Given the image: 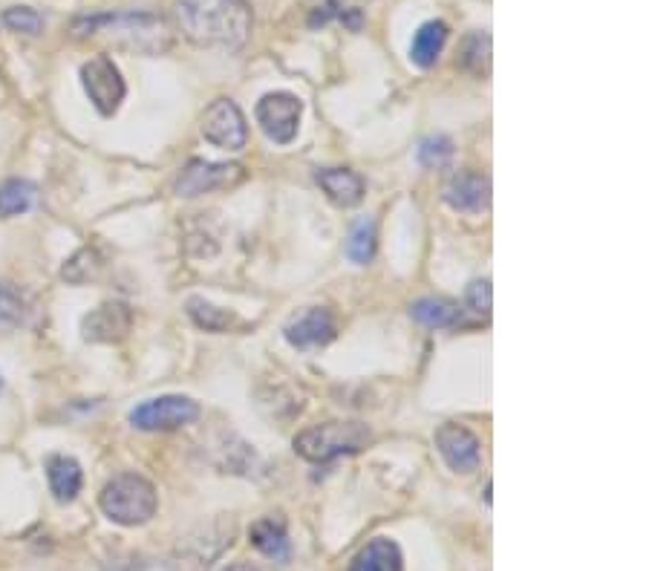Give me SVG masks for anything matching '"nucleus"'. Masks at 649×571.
I'll use <instances>...</instances> for the list:
<instances>
[{
    "instance_id": "1",
    "label": "nucleus",
    "mask_w": 649,
    "mask_h": 571,
    "mask_svg": "<svg viewBox=\"0 0 649 571\" xmlns=\"http://www.w3.org/2000/svg\"><path fill=\"white\" fill-rule=\"evenodd\" d=\"M183 36L197 47L237 52L252 36V9L246 0H177Z\"/></svg>"
},
{
    "instance_id": "2",
    "label": "nucleus",
    "mask_w": 649,
    "mask_h": 571,
    "mask_svg": "<svg viewBox=\"0 0 649 571\" xmlns=\"http://www.w3.org/2000/svg\"><path fill=\"white\" fill-rule=\"evenodd\" d=\"M72 36L78 41L87 38H105L121 50L145 52V56H159L170 50V27L165 18L150 12H116V14H92V18H78L72 27Z\"/></svg>"
},
{
    "instance_id": "3",
    "label": "nucleus",
    "mask_w": 649,
    "mask_h": 571,
    "mask_svg": "<svg viewBox=\"0 0 649 571\" xmlns=\"http://www.w3.org/2000/svg\"><path fill=\"white\" fill-rule=\"evenodd\" d=\"M99 505L107 520L134 529V525H145L156 514L159 500H156V488L145 476L121 473L114 482H107L99 496Z\"/></svg>"
},
{
    "instance_id": "4",
    "label": "nucleus",
    "mask_w": 649,
    "mask_h": 571,
    "mask_svg": "<svg viewBox=\"0 0 649 571\" xmlns=\"http://www.w3.org/2000/svg\"><path fill=\"white\" fill-rule=\"evenodd\" d=\"M370 431L358 422H330L309 427L295 439V451L309 462H330L335 456L361 453L370 444Z\"/></svg>"
},
{
    "instance_id": "5",
    "label": "nucleus",
    "mask_w": 649,
    "mask_h": 571,
    "mask_svg": "<svg viewBox=\"0 0 649 571\" xmlns=\"http://www.w3.org/2000/svg\"><path fill=\"white\" fill-rule=\"evenodd\" d=\"M199 419V404L188 395H159L136 404L130 424L139 431H179Z\"/></svg>"
},
{
    "instance_id": "6",
    "label": "nucleus",
    "mask_w": 649,
    "mask_h": 571,
    "mask_svg": "<svg viewBox=\"0 0 649 571\" xmlns=\"http://www.w3.org/2000/svg\"><path fill=\"white\" fill-rule=\"evenodd\" d=\"M81 85H85L92 107H96L101 116H114L116 110H119L121 101H125V92H128L119 67L114 63V58L107 56L90 58V61L81 67Z\"/></svg>"
},
{
    "instance_id": "7",
    "label": "nucleus",
    "mask_w": 649,
    "mask_h": 571,
    "mask_svg": "<svg viewBox=\"0 0 649 571\" xmlns=\"http://www.w3.org/2000/svg\"><path fill=\"white\" fill-rule=\"evenodd\" d=\"M301 114L304 105L292 92H266L257 101V125L263 127V134L277 145H289L297 136V125H301Z\"/></svg>"
},
{
    "instance_id": "8",
    "label": "nucleus",
    "mask_w": 649,
    "mask_h": 571,
    "mask_svg": "<svg viewBox=\"0 0 649 571\" xmlns=\"http://www.w3.org/2000/svg\"><path fill=\"white\" fill-rule=\"evenodd\" d=\"M243 179H246V170L240 165L191 159L177 177V194L179 197H203V194H212V190L234 188Z\"/></svg>"
},
{
    "instance_id": "9",
    "label": "nucleus",
    "mask_w": 649,
    "mask_h": 571,
    "mask_svg": "<svg viewBox=\"0 0 649 571\" xmlns=\"http://www.w3.org/2000/svg\"><path fill=\"white\" fill-rule=\"evenodd\" d=\"M203 136L214 148L243 150L248 141L246 116L232 99H217L203 116Z\"/></svg>"
},
{
    "instance_id": "10",
    "label": "nucleus",
    "mask_w": 649,
    "mask_h": 571,
    "mask_svg": "<svg viewBox=\"0 0 649 571\" xmlns=\"http://www.w3.org/2000/svg\"><path fill=\"white\" fill-rule=\"evenodd\" d=\"M436 447L439 453H442V459L448 462V467L456 473H473L482 462L480 439L456 422H448L439 427Z\"/></svg>"
},
{
    "instance_id": "11",
    "label": "nucleus",
    "mask_w": 649,
    "mask_h": 571,
    "mask_svg": "<svg viewBox=\"0 0 649 571\" xmlns=\"http://www.w3.org/2000/svg\"><path fill=\"white\" fill-rule=\"evenodd\" d=\"M130 326H134V312L125 304H119V301L96 306L81 321L85 341H92V344H119V341H125L130 335Z\"/></svg>"
},
{
    "instance_id": "12",
    "label": "nucleus",
    "mask_w": 649,
    "mask_h": 571,
    "mask_svg": "<svg viewBox=\"0 0 649 571\" xmlns=\"http://www.w3.org/2000/svg\"><path fill=\"white\" fill-rule=\"evenodd\" d=\"M445 203L451 205L453 211L462 214L485 211L488 203H491V183H488V177L471 174V170L453 174L445 185Z\"/></svg>"
},
{
    "instance_id": "13",
    "label": "nucleus",
    "mask_w": 649,
    "mask_h": 571,
    "mask_svg": "<svg viewBox=\"0 0 649 571\" xmlns=\"http://www.w3.org/2000/svg\"><path fill=\"white\" fill-rule=\"evenodd\" d=\"M338 335V324L326 309H309L304 315H297L289 326H286V341L297 350H315V346H326Z\"/></svg>"
},
{
    "instance_id": "14",
    "label": "nucleus",
    "mask_w": 649,
    "mask_h": 571,
    "mask_svg": "<svg viewBox=\"0 0 649 571\" xmlns=\"http://www.w3.org/2000/svg\"><path fill=\"white\" fill-rule=\"evenodd\" d=\"M248 536H252V545L257 551H263L268 560L289 563V531H286V520L283 516H266V520L255 522Z\"/></svg>"
},
{
    "instance_id": "15",
    "label": "nucleus",
    "mask_w": 649,
    "mask_h": 571,
    "mask_svg": "<svg viewBox=\"0 0 649 571\" xmlns=\"http://www.w3.org/2000/svg\"><path fill=\"white\" fill-rule=\"evenodd\" d=\"M318 185L324 188L326 197L332 199L341 208H353L364 199V183H361L358 174L346 168H324L318 170Z\"/></svg>"
},
{
    "instance_id": "16",
    "label": "nucleus",
    "mask_w": 649,
    "mask_h": 571,
    "mask_svg": "<svg viewBox=\"0 0 649 571\" xmlns=\"http://www.w3.org/2000/svg\"><path fill=\"white\" fill-rule=\"evenodd\" d=\"M47 480H50V491L58 502H72L81 494L85 485V473L72 456H50L47 459Z\"/></svg>"
},
{
    "instance_id": "17",
    "label": "nucleus",
    "mask_w": 649,
    "mask_h": 571,
    "mask_svg": "<svg viewBox=\"0 0 649 571\" xmlns=\"http://www.w3.org/2000/svg\"><path fill=\"white\" fill-rule=\"evenodd\" d=\"M370 7V0H315L312 7L309 23L312 27H324L330 21H341L350 29H361L364 21V9Z\"/></svg>"
},
{
    "instance_id": "18",
    "label": "nucleus",
    "mask_w": 649,
    "mask_h": 571,
    "mask_svg": "<svg viewBox=\"0 0 649 571\" xmlns=\"http://www.w3.org/2000/svg\"><path fill=\"white\" fill-rule=\"evenodd\" d=\"M350 571H404L402 549L387 536H378L358 551Z\"/></svg>"
},
{
    "instance_id": "19",
    "label": "nucleus",
    "mask_w": 649,
    "mask_h": 571,
    "mask_svg": "<svg viewBox=\"0 0 649 571\" xmlns=\"http://www.w3.org/2000/svg\"><path fill=\"white\" fill-rule=\"evenodd\" d=\"M448 43V23L445 21H427L419 27L416 38H413V47H410V58L416 67L427 70L439 61L442 50Z\"/></svg>"
},
{
    "instance_id": "20",
    "label": "nucleus",
    "mask_w": 649,
    "mask_h": 571,
    "mask_svg": "<svg viewBox=\"0 0 649 571\" xmlns=\"http://www.w3.org/2000/svg\"><path fill=\"white\" fill-rule=\"evenodd\" d=\"M410 315L416 317L419 324L427 326V329H453L465 321L462 309L451 301H442V297H424V301H416Z\"/></svg>"
},
{
    "instance_id": "21",
    "label": "nucleus",
    "mask_w": 649,
    "mask_h": 571,
    "mask_svg": "<svg viewBox=\"0 0 649 571\" xmlns=\"http://www.w3.org/2000/svg\"><path fill=\"white\" fill-rule=\"evenodd\" d=\"M38 188L27 179H9V183L0 185V217H18V214H27L32 205H36Z\"/></svg>"
},
{
    "instance_id": "22",
    "label": "nucleus",
    "mask_w": 649,
    "mask_h": 571,
    "mask_svg": "<svg viewBox=\"0 0 649 571\" xmlns=\"http://www.w3.org/2000/svg\"><path fill=\"white\" fill-rule=\"evenodd\" d=\"M375 243H378L375 219L361 217L353 226V232H350V240H346V257H350L355 266H367V263L373 260Z\"/></svg>"
},
{
    "instance_id": "23",
    "label": "nucleus",
    "mask_w": 649,
    "mask_h": 571,
    "mask_svg": "<svg viewBox=\"0 0 649 571\" xmlns=\"http://www.w3.org/2000/svg\"><path fill=\"white\" fill-rule=\"evenodd\" d=\"M101 266H105V263H101V254L96 252V248H81V252H76L70 260L65 263L61 277H65L67 283H90L101 275Z\"/></svg>"
},
{
    "instance_id": "24",
    "label": "nucleus",
    "mask_w": 649,
    "mask_h": 571,
    "mask_svg": "<svg viewBox=\"0 0 649 571\" xmlns=\"http://www.w3.org/2000/svg\"><path fill=\"white\" fill-rule=\"evenodd\" d=\"M188 315H191L194 324L205 332H226L234 321L226 309L208 304L203 297H191V301H188Z\"/></svg>"
},
{
    "instance_id": "25",
    "label": "nucleus",
    "mask_w": 649,
    "mask_h": 571,
    "mask_svg": "<svg viewBox=\"0 0 649 571\" xmlns=\"http://www.w3.org/2000/svg\"><path fill=\"white\" fill-rule=\"evenodd\" d=\"M23 321V297L9 283H0V335H9Z\"/></svg>"
},
{
    "instance_id": "26",
    "label": "nucleus",
    "mask_w": 649,
    "mask_h": 571,
    "mask_svg": "<svg viewBox=\"0 0 649 571\" xmlns=\"http://www.w3.org/2000/svg\"><path fill=\"white\" fill-rule=\"evenodd\" d=\"M3 23L21 36H41L43 32V18L32 7H9L3 12Z\"/></svg>"
},
{
    "instance_id": "27",
    "label": "nucleus",
    "mask_w": 649,
    "mask_h": 571,
    "mask_svg": "<svg viewBox=\"0 0 649 571\" xmlns=\"http://www.w3.org/2000/svg\"><path fill=\"white\" fill-rule=\"evenodd\" d=\"M453 148L451 139L445 136H431V139L422 141V148H419V163L427 165V168H439V165H445L451 159Z\"/></svg>"
},
{
    "instance_id": "28",
    "label": "nucleus",
    "mask_w": 649,
    "mask_h": 571,
    "mask_svg": "<svg viewBox=\"0 0 649 571\" xmlns=\"http://www.w3.org/2000/svg\"><path fill=\"white\" fill-rule=\"evenodd\" d=\"M468 309L473 312L476 317H491V280H473L468 286Z\"/></svg>"
},
{
    "instance_id": "29",
    "label": "nucleus",
    "mask_w": 649,
    "mask_h": 571,
    "mask_svg": "<svg viewBox=\"0 0 649 571\" xmlns=\"http://www.w3.org/2000/svg\"><path fill=\"white\" fill-rule=\"evenodd\" d=\"M488 56H491V38L488 36H473L468 41V56L465 63L473 72H485L488 70Z\"/></svg>"
},
{
    "instance_id": "30",
    "label": "nucleus",
    "mask_w": 649,
    "mask_h": 571,
    "mask_svg": "<svg viewBox=\"0 0 649 571\" xmlns=\"http://www.w3.org/2000/svg\"><path fill=\"white\" fill-rule=\"evenodd\" d=\"M226 571H260V569H255L252 563H237V565H228Z\"/></svg>"
},
{
    "instance_id": "31",
    "label": "nucleus",
    "mask_w": 649,
    "mask_h": 571,
    "mask_svg": "<svg viewBox=\"0 0 649 571\" xmlns=\"http://www.w3.org/2000/svg\"><path fill=\"white\" fill-rule=\"evenodd\" d=\"M0 390H3V375H0Z\"/></svg>"
}]
</instances>
